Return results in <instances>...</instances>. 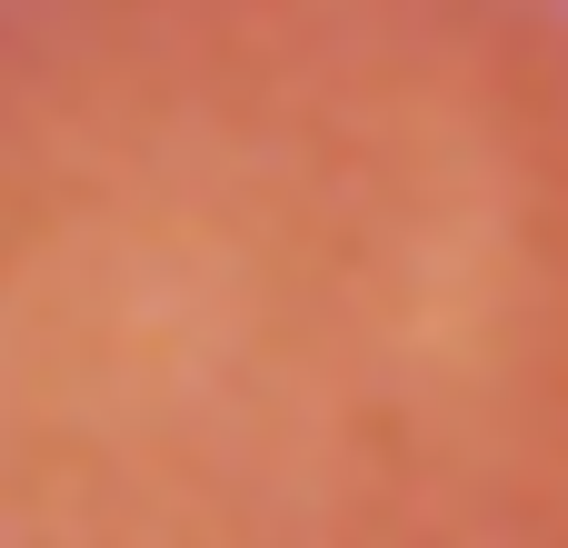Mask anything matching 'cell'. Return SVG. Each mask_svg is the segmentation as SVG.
<instances>
[{
    "label": "cell",
    "mask_w": 568,
    "mask_h": 548,
    "mask_svg": "<svg viewBox=\"0 0 568 548\" xmlns=\"http://www.w3.org/2000/svg\"><path fill=\"white\" fill-rule=\"evenodd\" d=\"M0 548H568V0H0Z\"/></svg>",
    "instance_id": "1"
}]
</instances>
